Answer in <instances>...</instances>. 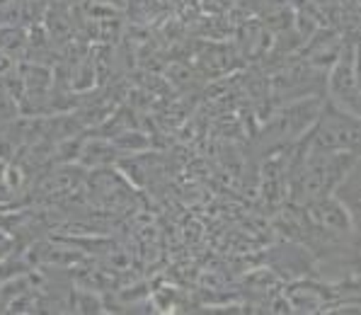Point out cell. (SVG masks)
<instances>
[{"label": "cell", "mask_w": 361, "mask_h": 315, "mask_svg": "<svg viewBox=\"0 0 361 315\" xmlns=\"http://www.w3.org/2000/svg\"><path fill=\"white\" fill-rule=\"evenodd\" d=\"M327 92L335 107L359 117V78H357V47L344 44L337 51L335 63L327 75Z\"/></svg>", "instance_id": "obj_2"}, {"label": "cell", "mask_w": 361, "mask_h": 315, "mask_svg": "<svg viewBox=\"0 0 361 315\" xmlns=\"http://www.w3.org/2000/svg\"><path fill=\"white\" fill-rule=\"evenodd\" d=\"M8 66H10L8 54H5V51H3V47H0V73H5V70H8Z\"/></svg>", "instance_id": "obj_4"}, {"label": "cell", "mask_w": 361, "mask_h": 315, "mask_svg": "<svg viewBox=\"0 0 361 315\" xmlns=\"http://www.w3.org/2000/svg\"><path fill=\"white\" fill-rule=\"evenodd\" d=\"M320 107H323L320 99H303V102L288 104L286 109L276 112L269 124L264 126V131H262L264 141L274 148L284 146V143H291V141H298V138L310 129L315 117H318Z\"/></svg>", "instance_id": "obj_3"}, {"label": "cell", "mask_w": 361, "mask_h": 315, "mask_svg": "<svg viewBox=\"0 0 361 315\" xmlns=\"http://www.w3.org/2000/svg\"><path fill=\"white\" fill-rule=\"evenodd\" d=\"M303 136V143H308L310 148L332 153H357L359 117L335 107L332 102H325L315 121L310 124V131Z\"/></svg>", "instance_id": "obj_1"}]
</instances>
